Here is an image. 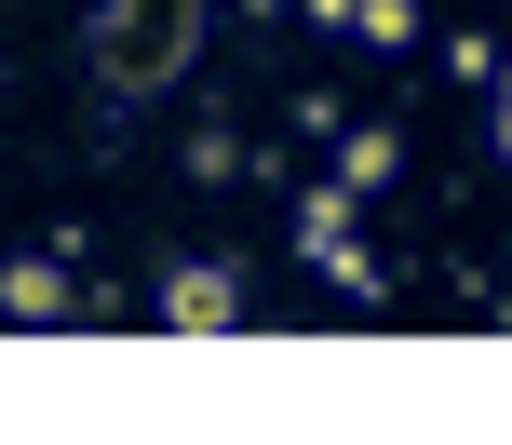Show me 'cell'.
<instances>
[{
    "instance_id": "1",
    "label": "cell",
    "mask_w": 512,
    "mask_h": 445,
    "mask_svg": "<svg viewBox=\"0 0 512 445\" xmlns=\"http://www.w3.org/2000/svg\"><path fill=\"white\" fill-rule=\"evenodd\" d=\"M189 27H203L189 0H135V14L108 27V81H162V68L189 54Z\"/></svg>"
},
{
    "instance_id": "2",
    "label": "cell",
    "mask_w": 512,
    "mask_h": 445,
    "mask_svg": "<svg viewBox=\"0 0 512 445\" xmlns=\"http://www.w3.org/2000/svg\"><path fill=\"white\" fill-rule=\"evenodd\" d=\"M176 324H230V270H176Z\"/></svg>"
},
{
    "instance_id": "3",
    "label": "cell",
    "mask_w": 512,
    "mask_h": 445,
    "mask_svg": "<svg viewBox=\"0 0 512 445\" xmlns=\"http://www.w3.org/2000/svg\"><path fill=\"white\" fill-rule=\"evenodd\" d=\"M499 149H512V95H499Z\"/></svg>"
}]
</instances>
